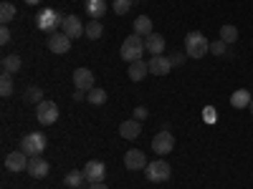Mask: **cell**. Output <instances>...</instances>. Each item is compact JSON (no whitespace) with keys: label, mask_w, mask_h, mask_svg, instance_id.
Listing matches in <instances>:
<instances>
[{"label":"cell","mask_w":253,"mask_h":189,"mask_svg":"<svg viewBox=\"0 0 253 189\" xmlns=\"http://www.w3.org/2000/svg\"><path fill=\"white\" fill-rule=\"evenodd\" d=\"M26 101L28 103H41V101H43V91H41V89H28L26 91Z\"/></svg>","instance_id":"obj_31"},{"label":"cell","mask_w":253,"mask_h":189,"mask_svg":"<svg viewBox=\"0 0 253 189\" xmlns=\"http://www.w3.org/2000/svg\"><path fill=\"white\" fill-rule=\"evenodd\" d=\"M84 98H86V96H84V91H76L74 94V101H84Z\"/></svg>","instance_id":"obj_36"},{"label":"cell","mask_w":253,"mask_h":189,"mask_svg":"<svg viewBox=\"0 0 253 189\" xmlns=\"http://www.w3.org/2000/svg\"><path fill=\"white\" fill-rule=\"evenodd\" d=\"M210 53H213V56H225L228 53V43H225V40H213V43H210Z\"/></svg>","instance_id":"obj_30"},{"label":"cell","mask_w":253,"mask_h":189,"mask_svg":"<svg viewBox=\"0 0 253 189\" xmlns=\"http://www.w3.org/2000/svg\"><path fill=\"white\" fill-rule=\"evenodd\" d=\"M61 33H66V35L74 40V38H79L81 33H86V26L79 20V15H66V18H63V26H61Z\"/></svg>","instance_id":"obj_10"},{"label":"cell","mask_w":253,"mask_h":189,"mask_svg":"<svg viewBox=\"0 0 253 189\" xmlns=\"http://www.w3.org/2000/svg\"><path fill=\"white\" fill-rule=\"evenodd\" d=\"M26 3H28V5H36V3H41V0H26Z\"/></svg>","instance_id":"obj_37"},{"label":"cell","mask_w":253,"mask_h":189,"mask_svg":"<svg viewBox=\"0 0 253 189\" xmlns=\"http://www.w3.org/2000/svg\"><path fill=\"white\" fill-rule=\"evenodd\" d=\"M89 189H109V187H107V184H104V182H99V184H91Z\"/></svg>","instance_id":"obj_35"},{"label":"cell","mask_w":253,"mask_h":189,"mask_svg":"<svg viewBox=\"0 0 253 189\" xmlns=\"http://www.w3.org/2000/svg\"><path fill=\"white\" fill-rule=\"evenodd\" d=\"M20 66H23V61H20V56L10 53V56H3V71L5 73H18Z\"/></svg>","instance_id":"obj_22"},{"label":"cell","mask_w":253,"mask_h":189,"mask_svg":"<svg viewBox=\"0 0 253 189\" xmlns=\"http://www.w3.org/2000/svg\"><path fill=\"white\" fill-rule=\"evenodd\" d=\"M147 48H144V38L142 35H126L124 38V43H122V48H119V56L124 58V61H139L142 58V53H144Z\"/></svg>","instance_id":"obj_2"},{"label":"cell","mask_w":253,"mask_h":189,"mask_svg":"<svg viewBox=\"0 0 253 189\" xmlns=\"http://www.w3.org/2000/svg\"><path fill=\"white\" fill-rule=\"evenodd\" d=\"M147 73H150V66H147V63H144L142 58L129 63V78H132V81H142Z\"/></svg>","instance_id":"obj_19"},{"label":"cell","mask_w":253,"mask_h":189,"mask_svg":"<svg viewBox=\"0 0 253 189\" xmlns=\"http://www.w3.org/2000/svg\"><path fill=\"white\" fill-rule=\"evenodd\" d=\"M144 174H147V179H150V182H167V179H170V174H172V169H170V164H167V161L157 159L152 164H147Z\"/></svg>","instance_id":"obj_4"},{"label":"cell","mask_w":253,"mask_h":189,"mask_svg":"<svg viewBox=\"0 0 253 189\" xmlns=\"http://www.w3.org/2000/svg\"><path fill=\"white\" fill-rule=\"evenodd\" d=\"M28 161H31L28 154H23V152H10V154L5 157V169H8V172H23V169H28Z\"/></svg>","instance_id":"obj_11"},{"label":"cell","mask_w":253,"mask_h":189,"mask_svg":"<svg viewBox=\"0 0 253 189\" xmlns=\"http://www.w3.org/2000/svg\"><path fill=\"white\" fill-rule=\"evenodd\" d=\"M84 177H86L89 184H99V182H104V177H107V166H104V161L91 159V161H86V166H84Z\"/></svg>","instance_id":"obj_8"},{"label":"cell","mask_w":253,"mask_h":189,"mask_svg":"<svg viewBox=\"0 0 253 189\" xmlns=\"http://www.w3.org/2000/svg\"><path fill=\"white\" fill-rule=\"evenodd\" d=\"M220 40H225V43H236L238 40V28L236 26H223L220 28Z\"/></svg>","instance_id":"obj_27"},{"label":"cell","mask_w":253,"mask_h":189,"mask_svg":"<svg viewBox=\"0 0 253 189\" xmlns=\"http://www.w3.org/2000/svg\"><path fill=\"white\" fill-rule=\"evenodd\" d=\"M69 48H71V38L66 35V33H51L48 35V51H53L56 56H61V53H69Z\"/></svg>","instance_id":"obj_9"},{"label":"cell","mask_w":253,"mask_h":189,"mask_svg":"<svg viewBox=\"0 0 253 189\" xmlns=\"http://www.w3.org/2000/svg\"><path fill=\"white\" fill-rule=\"evenodd\" d=\"M36 119H38V124H43V126L56 124V119H58V106H56V101H41L38 109H36Z\"/></svg>","instance_id":"obj_5"},{"label":"cell","mask_w":253,"mask_h":189,"mask_svg":"<svg viewBox=\"0 0 253 189\" xmlns=\"http://www.w3.org/2000/svg\"><path fill=\"white\" fill-rule=\"evenodd\" d=\"M63 18H66V15H61L56 10H43V13L38 15V28L46 31V33H53L56 28L63 26Z\"/></svg>","instance_id":"obj_6"},{"label":"cell","mask_w":253,"mask_h":189,"mask_svg":"<svg viewBox=\"0 0 253 189\" xmlns=\"http://www.w3.org/2000/svg\"><path fill=\"white\" fill-rule=\"evenodd\" d=\"M134 119H137V121H144V119H147V109H144V106H137V109H134Z\"/></svg>","instance_id":"obj_33"},{"label":"cell","mask_w":253,"mask_h":189,"mask_svg":"<svg viewBox=\"0 0 253 189\" xmlns=\"http://www.w3.org/2000/svg\"><path fill=\"white\" fill-rule=\"evenodd\" d=\"M132 3H134V0H114L112 8H114V13H117V15H124V13H129Z\"/></svg>","instance_id":"obj_29"},{"label":"cell","mask_w":253,"mask_h":189,"mask_svg":"<svg viewBox=\"0 0 253 189\" xmlns=\"http://www.w3.org/2000/svg\"><path fill=\"white\" fill-rule=\"evenodd\" d=\"M170 61H172V66H180V63L185 61V56H180V53H175V56H172Z\"/></svg>","instance_id":"obj_34"},{"label":"cell","mask_w":253,"mask_h":189,"mask_svg":"<svg viewBox=\"0 0 253 189\" xmlns=\"http://www.w3.org/2000/svg\"><path fill=\"white\" fill-rule=\"evenodd\" d=\"M119 134H122L124 139H137V136L142 134V126H139L137 119H129V121H124V124L119 126Z\"/></svg>","instance_id":"obj_17"},{"label":"cell","mask_w":253,"mask_h":189,"mask_svg":"<svg viewBox=\"0 0 253 189\" xmlns=\"http://www.w3.org/2000/svg\"><path fill=\"white\" fill-rule=\"evenodd\" d=\"M208 53H210V40H208L203 33L193 31V33L185 35V56H190V58H203V56H208Z\"/></svg>","instance_id":"obj_1"},{"label":"cell","mask_w":253,"mask_h":189,"mask_svg":"<svg viewBox=\"0 0 253 189\" xmlns=\"http://www.w3.org/2000/svg\"><path fill=\"white\" fill-rule=\"evenodd\" d=\"M74 86H76V91H91L94 89V73L89 68H76L74 71Z\"/></svg>","instance_id":"obj_14"},{"label":"cell","mask_w":253,"mask_h":189,"mask_svg":"<svg viewBox=\"0 0 253 189\" xmlns=\"http://www.w3.org/2000/svg\"><path fill=\"white\" fill-rule=\"evenodd\" d=\"M46 134L41 131H33V134H26L23 139H20V152L28 154V157H41L46 152Z\"/></svg>","instance_id":"obj_3"},{"label":"cell","mask_w":253,"mask_h":189,"mask_svg":"<svg viewBox=\"0 0 253 189\" xmlns=\"http://www.w3.org/2000/svg\"><path fill=\"white\" fill-rule=\"evenodd\" d=\"M101 33H104V26L99 23V20H91V23L86 26V35H89L91 40H96V38H101Z\"/></svg>","instance_id":"obj_28"},{"label":"cell","mask_w":253,"mask_h":189,"mask_svg":"<svg viewBox=\"0 0 253 189\" xmlns=\"http://www.w3.org/2000/svg\"><path fill=\"white\" fill-rule=\"evenodd\" d=\"M147 66H150V73L152 76H167V73L172 71V61L167 58V56H152Z\"/></svg>","instance_id":"obj_13"},{"label":"cell","mask_w":253,"mask_h":189,"mask_svg":"<svg viewBox=\"0 0 253 189\" xmlns=\"http://www.w3.org/2000/svg\"><path fill=\"white\" fill-rule=\"evenodd\" d=\"M84 179H86V177H84V169L79 172V169H74V172H69L66 177H63V184H66V187H74V189H79L81 184H84Z\"/></svg>","instance_id":"obj_23"},{"label":"cell","mask_w":253,"mask_h":189,"mask_svg":"<svg viewBox=\"0 0 253 189\" xmlns=\"http://www.w3.org/2000/svg\"><path fill=\"white\" fill-rule=\"evenodd\" d=\"M0 43H3V46H8V43H10V28H8V26L0 28Z\"/></svg>","instance_id":"obj_32"},{"label":"cell","mask_w":253,"mask_h":189,"mask_svg":"<svg viewBox=\"0 0 253 189\" xmlns=\"http://www.w3.org/2000/svg\"><path fill=\"white\" fill-rule=\"evenodd\" d=\"M251 101H253V96L246 89H238L233 96H230V106L233 109H246V106H251Z\"/></svg>","instance_id":"obj_18"},{"label":"cell","mask_w":253,"mask_h":189,"mask_svg":"<svg viewBox=\"0 0 253 189\" xmlns=\"http://www.w3.org/2000/svg\"><path fill=\"white\" fill-rule=\"evenodd\" d=\"M144 48H147V53H150V56H162V51H165V35L150 33V35L144 38Z\"/></svg>","instance_id":"obj_16"},{"label":"cell","mask_w":253,"mask_h":189,"mask_svg":"<svg viewBox=\"0 0 253 189\" xmlns=\"http://www.w3.org/2000/svg\"><path fill=\"white\" fill-rule=\"evenodd\" d=\"M152 149H155V154H160V157L170 154V152L175 149V136L167 131V129L160 131V134H155V139H152Z\"/></svg>","instance_id":"obj_7"},{"label":"cell","mask_w":253,"mask_h":189,"mask_svg":"<svg viewBox=\"0 0 253 189\" xmlns=\"http://www.w3.org/2000/svg\"><path fill=\"white\" fill-rule=\"evenodd\" d=\"M86 101L89 103H94V106H101V103H107V91H104V89H91L89 91V96H86Z\"/></svg>","instance_id":"obj_25"},{"label":"cell","mask_w":253,"mask_h":189,"mask_svg":"<svg viewBox=\"0 0 253 189\" xmlns=\"http://www.w3.org/2000/svg\"><path fill=\"white\" fill-rule=\"evenodd\" d=\"M26 172H28L31 177H36V179H43V177H48V172H51V164H48L43 157H31Z\"/></svg>","instance_id":"obj_12"},{"label":"cell","mask_w":253,"mask_h":189,"mask_svg":"<svg viewBox=\"0 0 253 189\" xmlns=\"http://www.w3.org/2000/svg\"><path fill=\"white\" fill-rule=\"evenodd\" d=\"M0 96H13V78H10V73H5L3 71V76H0Z\"/></svg>","instance_id":"obj_26"},{"label":"cell","mask_w":253,"mask_h":189,"mask_svg":"<svg viewBox=\"0 0 253 189\" xmlns=\"http://www.w3.org/2000/svg\"><path fill=\"white\" fill-rule=\"evenodd\" d=\"M124 166H126V169H132V172L147 169V157L139 149H129V152L124 154Z\"/></svg>","instance_id":"obj_15"},{"label":"cell","mask_w":253,"mask_h":189,"mask_svg":"<svg viewBox=\"0 0 253 189\" xmlns=\"http://www.w3.org/2000/svg\"><path fill=\"white\" fill-rule=\"evenodd\" d=\"M134 33L142 35V38H147L150 33H155V31H152V20L147 18V15H139V18L134 20Z\"/></svg>","instance_id":"obj_21"},{"label":"cell","mask_w":253,"mask_h":189,"mask_svg":"<svg viewBox=\"0 0 253 189\" xmlns=\"http://www.w3.org/2000/svg\"><path fill=\"white\" fill-rule=\"evenodd\" d=\"M248 109H251V114H253V101H251V106H248Z\"/></svg>","instance_id":"obj_38"},{"label":"cell","mask_w":253,"mask_h":189,"mask_svg":"<svg viewBox=\"0 0 253 189\" xmlns=\"http://www.w3.org/2000/svg\"><path fill=\"white\" fill-rule=\"evenodd\" d=\"M15 15H18V10H15L13 3H3V5H0V20H3V26H8L10 20H15Z\"/></svg>","instance_id":"obj_24"},{"label":"cell","mask_w":253,"mask_h":189,"mask_svg":"<svg viewBox=\"0 0 253 189\" xmlns=\"http://www.w3.org/2000/svg\"><path fill=\"white\" fill-rule=\"evenodd\" d=\"M107 0H86V13L94 18V20H99L104 13H107Z\"/></svg>","instance_id":"obj_20"}]
</instances>
